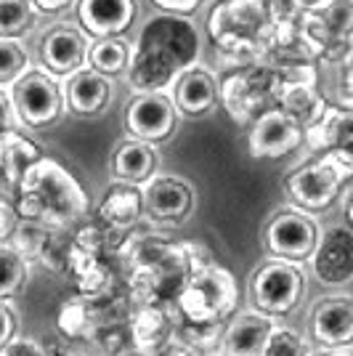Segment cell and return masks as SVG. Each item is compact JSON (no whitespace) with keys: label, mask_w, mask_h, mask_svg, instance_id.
Masks as SVG:
<instances>
[{"label":"cell","mask_w":353,"mask_h":356,"mask_svg":"<svg viewBox=\"0 0 353 356\" xmlns=\"http://www.w3.org/2000/svg\"><path fill=\"white\" fill-rule=\"evenodd\" d=\"M16 213L22 221L40 223L43 229L72 226L88 213V194L77 178L54 160H40L19 184Z\"/></svg>","instance_id":"cell-1"},{"label":"cell","mask_w":353,"mask_h":356,"mask_svg":"<svg viewBox=\"0 0 353 356\" xmlns=\"http://www.w3.org/2000/svg\"><path fill=\"white\" fill-rule=\"evenodd\" d=\"M309 277L300 264L268 258L250 277V309L277 322L281 316H290L303 303Z\"/></svg>","instance_id":"cell-2"},{"label":"cell","mask_w":353,"mask_h":356,"mask_svg":"<svg viewBox=\"0 0 353 356\" xmlns=\"http://www.w3.org/2000/svg\"><path fill=\"white\" fill-rule=\"evenodd\" d=\"M236 280L223 266L207 264L194 268L181 290V312L192 325H218L234 312Z\"/></svg>","instance_id":"cell-3"},{"label":"cell","mask_w":353,"mask_h":356,"mask_svg":"<svg viewBox=\"0 0 353 356\" xmlns=\"http://www.w3.org/2000/svg\"><path fill=\"white\" fill-rule=\"evenodd\" d=\"M353 173L340 165L338 160L327 157V154H319L316 160L300 165L287 173L284 178V192L290 197L297 210L303 213H322V210H329L338 197L343 194L348 178Z\"/></svg>","instance_id":"cell-4"},{"label":"cell","mask_w":353,"mask_h":356,"mask_svg":"<svg viewBox=\"0 0 353 356\" xmlns=\"http://www.w3.org/2000/svg\"><path fill=\"white\" fill-rule=\"evenodd\" d=\"M300 30L313 54L327 61H345L353 54V0H327L303 11Z\"/></svg>","instance_id":"cell-5"},{"label":"cell","mask_w":353,"mask_h":356,"mask_svg":"<svg viewBox=\"0 0 353 356\" xmlns=\"http://www.w3.org/2000/svg\"><path fill=\"white\" fill-rule=\"evenodd\" d=\"M8 93L22 128H30V131H43L48 125L59 122L61 115L67 112L64 88L59 86V80L54 74L43 72L40 67H32L22 80H16L8 88Z\"/></svg>","instance_id":"cell-6"},{"label":"cell","mask_w":353,"mask_h":356,"mask_svg":"<svg viewBox=\"0 0 353 356\" xmlns=\"http://www.w3.org/2000/svg\"><path fill=\"white\" fill-rule=\"evenodd\" d=\"M319 239H322V229L316 218L297 208L279 210L263 229V245L268 255L290 264L311 261L319 248Z\"/></svg>","instance_id":"cell-7"},{"label":"cell","mask_w":353,"mask_h":356,"mask_svg":"<svg viewBox=\"0 0 353 356\" xmlns=\"http://www.w3.org/2000/svg\"><path fill=\"white\" fill-rule=\"evenodd\" d=\"M90 38L80 24L56 22L45 27L38 38V67L43 72L59 77H72L88 67Z\"/></svg>","instance_id":"cell-8"},{"label":"cell","mask_w":353,"mask_h":356,"mask_svg":"<svg viewBox=\"0 0 353 356\" xmlns=\"http://www.w3.org/2000/svg\"><path fill=\"white\" fill-rule=\"evenodd\" d=\"M178 109L170 99V93L162 90H147L133 96L128 109H125V131L131 138L147 141V144H160L170 138L176 131Z\"/></svg>","instance_id":"cell-9"},{"label":"cell","mask_w":353,"mask_h":356,"mask_svg":"<svg viewBox=\"0 0 353 356\" xmlns=\"http://www.w3.org/2000/svg\"><path fill=\"white\" fill-rule=\"evenodd\" d=\"M309 335L322 351L353 348V296H324L309 314Z\"/></svg>","instance_id":"cell-10"},{"label":"cell","mask_w":353,"mask_h":356,"mask_svg":"<svg viewBox=\"0 0 353 356\" xmlns=\"http://www.w3.org/2000/svg\"><path fill=\"white\" fill-rule=\"evenodd\" d=\"M306 141V128L281 109H268L252 122L247 149L255 160H279Z\"/></svg>","instance_id":"cell-11"},{"label":"cell","mask_w":353,"mask_h":356,"mask_svg":"<svg viewBox=\"0 0 353 356\" xmlns=\"http://www.w3.org/2000/svg\"><path fill=\"white\" fill-rule=\"evenodd\" d=\"M144 213L154 223L178 226L194 213V189L181 176H154L141 186Z\"/></svg>","instance_id":"cell-12"},{"label":"cell","mask_w":353,"mask_h":356,"mask_svg":"<svg viewBox=\"0 0 353 356\" xmlns=\"http://www.w3.org/2000/svg\"><path fill=\"white\" fill-rule=\"evenodd\" d=\"M313 152L327 154L353 173V106H327L316 125L306 131Z\"/></svg>","instance_id":"cell-13"},{"label":"cell","mask_w":353,"mask_h":356,"mask_svg":"<svg viewBox=\"0 0 353 356\" xmlns=\"http://www.w3.org/2000/svg\"><path fill=\"white\" fill-rule=\"evenodd\" d=\"M77 24L90 40L104 38H125L133 27L138 3L136 0H77Z\"/></svg>","instance_id":"cell-14"},{"label":"cell","mask_w":353,"mask_h":356,"mask_svg":"<svg viewBox=\"0 0 353 356\" xmlns=\"http://www.w3.org/2000/svg\"><path fill=\"white\" fill-rule=\"evenodd\" d=\"M170 99L176 104L178 115L205 118L218 106V99H221L218 80L207 67L192 64V67L181 70V74L176 77V83L170 88Z\"/></svg>","instance_id":"cell-15"},{"label":"cell","mask_w":353,"mask_h":356,"mask_svg":"<svg viewBox=\"0 0 353 356\" xmlns=\"http://www.w3.org/2000/svg\"><path fill=\"white\" fill-rule=\"evenodd\" d=\"M274 327H277L274 319H268L255 309L234 314L223 330L218 356H263Z\"/></svg>","instance_id":"cell-16"},{"label":"cell","mask_w":353,"mask_h":356,"mask_svg":"<svg viewBox=\"0 0 353 356\" xmlns=\"http://www.w3.org/2000/svg\"><path fill=\"white\" fill-rule=\"evenodd\" d=\"M112 96H115L112 80L93 72L90 67L67 77V83H64L67 112L74 118H99V115H104L106 106L112 104Z\"/></svg>","instance_id":"cell-17"},{"label":"cell","mask_w":353,"mask_h":356,"mask_svg":"<svg viewBox=\"0 0 353 356\" xmlns=\"http://www.w3.org/2000/svg\"><path fill=\"white\" fill-rule=\"evenodd\" d=\"M313 271L324 284H345L353 280V232L329 229L313 252Z\"/></svg>","instance_id":"cell-18"},{"label":"cell","mask_w":353,"mask_h":356,"mask_svg":"<svg viewBox=\"0 0 353 356\" xmlns=\"http://www.w3.org/2000/svg\"><path fill=\"white\" fill-rule=\"evenodd\" d=\"M160 154L154 144L138 141V138H125L115 154H112V178L115 184H131V186H144L147 181L157 176Z\"/></svg>","instance_id":"cell-19"},{"label":"cell","mask_w":353,"mask_h":356,"mask_svg":"<svg viewBox=\"0 0 353 356\" xmlns=\"http://www.w3.org/2000/svg\"><path fill=\"white\" fill-rule=\"evenodd\" d=\"M40 160H45L43 147L32 141L24 131H14L0 138V176L6 178L8 186L19 189V184Z\"/></svg>","instance_id":"cell-20"},{"label":"cell","mask_w":353,"mask_h":356,"mask_svg":"<svg viewBox=\"0 0 353 356\" xmlns=\"http://www.w3.org/2000/svg\"><path fill=\"white\" fill-rule=\"evenodd\" d=\"M99 216L115 229H128L144 216V192L141 186L131 184H112V189L104 194Z\"/></svg>","instance_id":"cell-21"},{"label":"cell","mask_w":353,"mask_h":356,"mask_svg":"<svg viewBox=\"0 0 353 356\" xmlns=\"http://www.w3.org/2000/svg\"><path fill=\"white\" fill-rule=\"evenodd\" d=\"M284 115H290L295 122H300L306 131H309L311 125H316L319 118L324 115V99L313 90L311 86V80H295V83H287L284 88L279 90V106Z\"/></svg>","instance_id":"cell-22"},{"label":"cell","mask_w":353,"mask_h":356,"mask_svg":"<svg viewBox=\"0 0 353 356\" xmlns=\"http://www.w3.org/2000/svg\"><path fill=\"white\" fill-rule=\"evenodd\" d=\"M133 64V45L125 38H104V40H90L88 67L104 77L128 72Z\"/></svg>","instance_id":"cell-23"},{"label":"cell","mask_w":353,"mask_h":356,"mask_svg":"<svg viewBox=\"0 0 353 356\" xmlns=\"http://www.w3.org/2000/svg\"><path fill=\"white\" fill-rule=\"evenodd\" d=\"M38 6L32 0H0V40H24L38 24Z\"/></svg>","instance_id":"cell-24"},{"label":"cell","mask_w":353,"mask_h":356,"mask_svg":"<svg viewBox=\"0 0 353 356\" xmlns=\"http://www.w3.org/2000/svg\"><path fill=\"white\" fill-rule=\"evenodd\" d=\"M30 280V264L11 242H0V300L16 298Z\"/></svg>","instance_id":"cell-25"},{"label":"cell","mask_w":353,"mask_h":356,"mask_svg":"<svg viewBox=\"0 0 353 356\" xmlns=\"http://www.w3.org/2000/svg\"><path fill=\"white\" fill-rule=\"evenodd\" d=\"M32 70L30 48L24 40H0V88H11Z\"/></svg>","instance_id":"cell-26"},{"label":"cell","mask_w":353,"mask_h":356,"mask_svg":"<svg viewBox=\"0 0 353 356\" xmlns=\"http://www.w3.org/2000/svg\"><path fill=\"white\" fill-rule=\"evenodd\" d=\"M263 356H313V348L297 330L287 325H277L268 343H265Z\"/></svg>","instance_id":"cell-27"},{"label":"cell","mask_w":353,"mask_h":356,"mask_svg":"<svg viewBox=\"0 0 353 356\" xmlns=\"http://www.w3.org/2000/svg\"><path fill=\"white\" fill-rule=\"evenodd\" d=\"M19 325H22V319H19V312H16L14 303L11 300H0V351L19 335Z\"/></svg>","instance_id":"cell-28"},{"label":"cell","mask_w":353,"mask_h":356,"mask_svg":"<svg viewBox=\"0 0 353 356\" xmlns=\"http://www.w3.org/2000/svg\"><path fill=\"white\" fill-rule=\"evenodd\" d=\"M14 131H22V122L16 118L11 93L6 88H0V138L6 134H14Z\"/></svg>","instance_id":"cell-29"},{"label":"cell","mask_w":353,"mask_h":356,"mask_svg":"<svg viewBox=\"0 0 353 356\" xmlns=\"http://www.w3.org/2000/svg\"><path fill=\"white\" fill-rule=\"evenodd\" d=\"M0 356H45V348L30 335H16L14 341L0 351Z\"/></svg>","instance_id":"cell-30"},{"label":"cell","mask_w":353,"mask_h":356,"mask_svg":"<svg viewBox=\"0 0 353 356\" xmlns=\"http://www.w3.org/2000/svg\"><path fill=\"white\" fill-rule=\"evenodd\" d=\"M268 14L274 22H279V24H287V22H293L297 14H303V8H300V3L297 0H268Z\"/></svg>","instance_id":"cell-31"},{"label":"cell","mask_w":353,"mask_h":356,"mask_svg":"<svg viewBox=\"0 0 353 356\" xmlns=\"http://www.w3.org/2000/svg\"><path fill=\"white\" fill-rule=\"evenodd\" d=\"M157 8H162L165 14H176V16H189L194 14L205 0H151Z\"/></svg>","instance_id":"cell-32"},{"label":"cell","mask_w":353,"mask_h":356,"mask_svg":"<svg viewBox=\"0 0 353 356\" xmlns=\"http://www.w3.org/2000/svg\"><path fill=\"white\" fill-rule=\"evenodd\" d=\"M340 93L348 102V106H353V54L343 61V70H340Z\"/></svg>","instance_id":"cell-33"},{"label":"cell","mask_w":353,"mask_h":356,"mask_svg":"<svg viewBox=\"0 0 353 356\" xmlns=\"http://www.w3.org/2000/svg\"><path fill=\"white\" fill-rule=\"evenodd\" d=\"M32 3L38 6V11H40V14H61L64 8L74 6L77 0H32Z\"/></svg>","instance_id":"cell-34"},{"label":"cell","mask_w":353,"mask_h":356,"mask_svg":"<svg viewBox=\"0 0 353 356\" xmlns=\"http://www.w3.org/2000/svg\"><path fill=\"white\" fill-rule=\"evenodd\" d=\"M343 216H345L348 226L353 229V186L345 192V197H343Z\"/></svg>","instance_id":"cell-35"},{"label":"cell","mask_w":353,"mask_h":356,"mask_svg":"<svg viewBox=\"0 0 353 356\" xmlns=\"http://www.w3.org/2000/svg\"><path fill=\"white\" fill-rule=\"evenodd\" d=\"M313 356H353V348H335V351H319Z\"/></svg>","instance_id":"cell-36"},{"label":"cell","mask_w":353,"mask_h":356,"mask_svg":"<svg viewBox=\"0 0 353 356\" xmlns=\"http://www.w3.org/2000/svg\"><path fill=\"white\" fill-rule=\"evenodd\" d=\"M297 3H300V8H303V11H311V8L322 6V3H327V0H297Z\"/></svg>","instance_id":"cell-37"}]
</instances>
